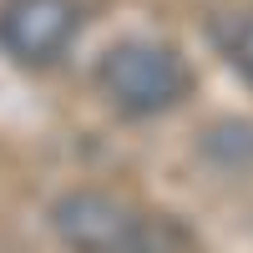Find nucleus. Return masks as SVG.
Here are the masks:
<instances>
[{
  "mask_svg": "<svg viewBox=\"0 0 253 253\" xmlns=\"http://www.w3.org/2000/svg\"><path fill=\"white\" fill-rule=\"evenodd\" d=\"M51 228L71 253H187V228L107 187H71L51 203Z\"/></svg>",
  "mask_w": 253,
  "mask_h": 253,
  "instance_id": "1",
  "label": "nucleus"
},
{
  "mask_svg": "<svg viewBox=\"0 0 253 253\" xmlns=\"http://www.w3.org/2000/svg\"><path fill=\"white\" fill-rule=\"evenodd\" d=\"M81 31L76 0H5L0 5V51L15 66H51Z\"/></svg>",
  "mask_w": 253,
  "mask_h": 253,
  "instance_id": "3",
  "label": "nucleus"
},
{
  "mask_svg": "<svg viewBox=\"0 0 253 253\" xmlns=\"http://www.w3.org/2000/svg\"><path fill=\"white\" fill-rule=\"evenodd\" d=\"M96 86L122 117H162L193 91V66L167 41H117L96 61Z\"/></svg>",
  "mask_w": 253,
  "mask_h": 253,
  "instance_id": "2",
  "label": "nucleus"
},
{
  "mask_svg": "<svg viewBox=\"0 0 253 253\" xmlns=\"http://www.w3.org/2000/svg\"><path fill=\"white\" fill-rule=\"evenodd\" d=\"M228 56H233V66L253 81V15H248V20H238L233 41H228Z\"/></svg>",
  "mask_w": 253,
  "mask_h": 253,
  "instance_id": "4",
  "label": "nucleus"
}]
</instances>
